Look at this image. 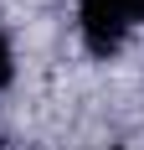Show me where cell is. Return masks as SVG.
Masks as SVG:
<instances>
[{
    "instance_id": "obj_1",
    "label": "cell",
    "mask_w": 144,
    "mask_h": 150,
    "mask_svg": "<svg viewBox=\"0 0 144 150\" xmlns=\"http://www.w3.org/2000/svg\"><path fill=\"white\" fill-rule=\"evenodd\" d=\"M77 26H82V47L93 57H113L134 26L129 0H77Z\"/></svg>"
},
{
    "instance_id": "obj_4",
    "label": "cell",
    "mask_w": 144,
    "mask_h": 150,
    "mask_svg": "<svg viewBox=\"0 0 144 150\" xmlns=\"http://www.w3.org/2000/svg\"><path fill=\"white\" fill-rule=\"evenodd\" d=\"M98 150H129V145H98Z\"/></svg>"
},
{
    "instance_id": "obj_3",
    "label": "cell",
    "mask_w": 144,
    "mask_h": 150,
    "mask_svg": "<svg viewBox=\"0 0 144 150\" xmlns=\"http://www.w3.org/2000/svg\"><path fill=\"white\" fill-rule=\"evenodd\" d=\"M129 21H134V26H144V0H129Z\"/></svg>"
},
{
    "instance_id": "obj_2",
    "label": "cell",
    "mask_w": 144,
    "mask_h": 150,
    "mask_svg": "<svg viewBox=\"0 0 144 150\" xmlns=\"http://www.w3.org/2000/svg\"><path fill=\"white\" fill-rule=\"evenodd\" d=\"M10 78H15V52H10V36L0 31V93L10 88Z\"/></svg>"
}]
</instances>
